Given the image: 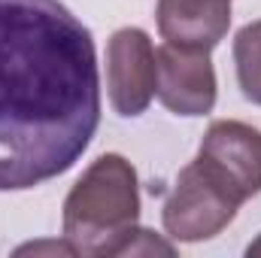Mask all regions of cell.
<instances>
[{
    "mask_svg": "<svg viewBox=\"0 0 261 258\" xmlns=\"http://www.w3.org/2000/svg\"><path fill=\"white\" fill-rule=\"evenodd\" d=\"M158 64L152 40L140 28H122L107 46V88L110 104L119 116L134 119L146 113L155 97Z\"/></svg>",
    "mask_w": 261,
    "mask_h": 258,
    "instance_id": "5b68a950",
    "label": "cell"
},
{
    "mask_svg": "<svg viewBox=\"0 0 261 258\" xmlns=\"http://www.w3.org/2000/svg\"><path fill=\"white\" fill-rule=\"evenodd\" d=\"M234 64L243 97L261 107V21L246 24L234 40Z\"/></svg>",
    "mask_w": 261,
    "mask_h": 258,
    "instance_id": "ba28073f",
    "label": "cell"
},
{
    "mask_svg": "<svg viewBox=\"0 0 261 258\" xmlns=\"http://www.w3.org/2000/svg\"><path fill=\"white\" fill-rule=\"evenodd\" d=\"M246 255L252 258V255H261V237L255 240V243H249V249H246Z\"/></svg>",
    "mask_w": 261,
    "mask_h": 258,
    "instance_id": "30bf717a",
    "label": "cell"
},
{
    "mask_svg": "<svg viewBox=\"0 0 261 258\" xmlns=\"http://www.w3.org/2000/svg\"><path fill=\"white\" fill-rule=\"evenodd\" d=\"M195 161L237 203L261 192V131L243 122H213Z\"/></svg>",
    "mask_w": 261,
    "mask_h": 258,
    "instance_id": "277c9868",
    "label": "cell"
},
{
    "mask_svg": "<svg viewBox=\"0 0 261 258\" xmlns=\"http://www.w3.org/2000/svg\"><path fill=\"white\" fill-rule=\"evenodd\" d=\"M158 64V100L176 116H206L216 107V70L210 52H192L176 46H161L155 52Z\"/></svg>",
    "mask_w": 261,
    "mask_h": 258,
    "instance_id": "8992f818",
    "label": "cell"
},
{
    "mask_svg": "<svg viewBox=\"0 0 261 258\" xmlns=\"http://www.w3.org/2000/svg\"><path fill=\"white\" fill-rule=\"evenodd\" d=\"M173 252H176V249H173L170 243L158 240L152 231H146V228H134V234L125 240V246H122L119 255H173Z\"/></svg>",
    "mask_w": 261,
    "mask_h": 258,
    "instance_id": "9c48e42d",
    "label": "cell"
},
{
    "mask_svg": "<svg viewBox=\"0 0 261 258\" xmlns=\"http://www.w3.org/2000/svg\"><path fill=\"white\" fill-rule=\"evenodd\" d=\"M155 18L170 46L210 52L231 28V0H158Z\"/></svg>",
    "mask_w": 261,
    "mask_h": 258,
    "instance_id": "52a82bcc",
    "label": "cell"
},
{
    "mask_svg": "<svg viewBox=\"0 0 261 258\" xmlns=\"http://www.w3.org/2000/svg\"><path fill=\"white\" fill-rule=\"evenodd\" d=\"M137 173L122 155H100L64 200V240L76 255H119L137 228Z\"/></svg>",
    "mask_w": 261,
    "mask_h": 258,
    "instance_id": "7a4b0ae2",
    "label": "cell"
},
{
    "mask_svg": "<svg viewBox=\"0 0 261 258\" xmlns=\"http://www.w3.org/2000/svg\"><path fill=\"white\" fill-rule=\"evenodd\" d=\"M240 203L225 192L197 161L182 167L173 192L164 203V231L173 240L200 243L228 228Z\"/></svg>",
    "mask_w": 261,
    "mask_h": 258,
    "instance_id": "3957f363",
    "label": "cell"
},
{
    "mask_svg": "<svg viewBox=\"0 0 261 258\" xmlns=\"http://www.w3.org/2000/svg\"><path fill=\"white\" fill-rule=\"evenodd\" d=\"M97 125L91 31L58 0H0V192L61 176Z\"/></svg>",
    "mask_w": 261,
    "mask_h": 258,
    "instance_id": "6da1fadb",
    "label": "cell"
}]
</instances>
